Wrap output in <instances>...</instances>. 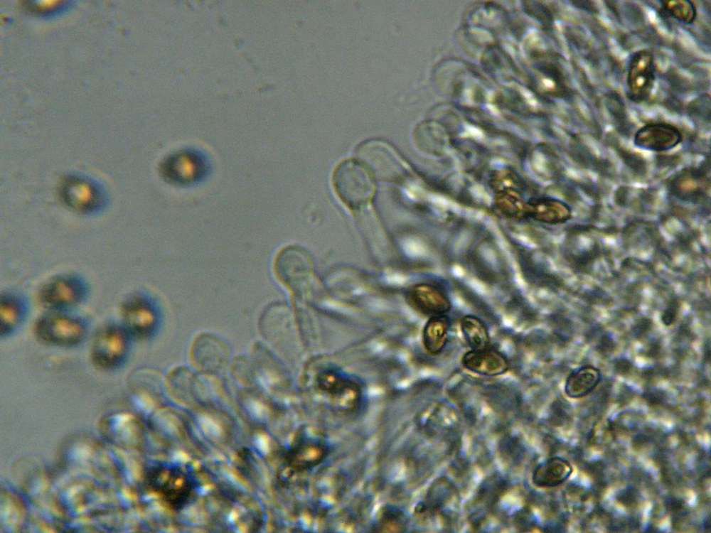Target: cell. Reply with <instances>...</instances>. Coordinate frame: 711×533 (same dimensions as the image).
I'll return each mask as SVG.
<instances>
[{
  "instance_id": "6da1fadb",
  "label": "cell",
  "mask_w": 711,
  "mask_h": 533,
  "mask_svg": "<svg viewBox=\"0 0 711 533\" xmlns=\"http://www.w3.org/2000/svg\"><path fill=\"white\" fill-rule=\"evenodd\" d=\"M331 181L338 198L354 212L369 205L375 193L374 177L358 160L340 163L333 172Z\"/></svg>"
},
{
  "instance_id": "7a4b0ae2",
  "label": "cell",
  "mask_w": 711,
  "mask_h": 533,
  "mask_svg": "<svg viewBox=\"0 0 711 533\" xmlns=\"http://www.w3.org/2000/svg\"><path fill=\"white\" fill-rule=\"evenodd\" d=\"M319 393L335 410L350 414L360 409L362 390L354 379L335 369L321 371L316 378Z\"/></svg>"
},
{
  "instance_id": "3957f363",
  "label": "cell",
  "mask_w": 711,
  "mask_h": 533,
  "mask_svg": "<svg viewBox=\"0 0 711 533\" xmlns=\"http://www.w3.org/2000/svg\"><path fill=\"white\" fill-rule=\"evenodd\" d=\"M358 161L363 163L374 178L390 183H400L406 171L401 156L385 142L371 140L358 148Z\"/></svg>"
},
{
  "instance_id": "277c9868",
  "label": "cell",
  "mask_w": 711,
  "mask_h": 533,
  "mask_svg": "<svg viewBox=\"0 0 711 533\" xmlns=\"http://www.w3.org/2000/svg\"><path fill=\"white\" fill-rule=\"evenodd\" d=\"M656 80L653 53L641 50L631 56L626 75V95L634 102H641L651 95Z\"/></svg>"
},
{
  "instance_id": "5b68a950",
  "label": "cell",
  "mask_w": 711,
  "mask_h": 533,
  "mask_svg": "<svg viewBox=\"0 0 711 533\" xmlns=\"http://www.w3.org/2000/svg\"><path fill=\"white\" fill-rule=\"evenodd\" d=\"M38 336L43 341L58 345H71L83 338L85 330L77 319L62 314H48L38 321Z\"/></svg>"
},
{
  "instance_id": "8992f818",
  "label": "cell",
  "mask_w": 711,
  "mask_h": 533,
  "mask_svg": "<svg viewBox=\"0 0 711 533\" xmlns=\"http://www.w3.org/2000/svg\"><path fill=\"white\" fill-rule=\"evenodd\" d=\"M150 483L153 489L173 506L183 505L191 497V483L180 470L156 468L151 473Z\"/></svg>"
},
{
  "instance_id": "52a82bcc",
  "label": "cell",
  "mask_w": 711,
  "mask_h": 533,
  "mask_svg": "<svg viewBox=\"0 0 711 533\" xmlns=\"http://www.w3.org/2000/svg\"><path fill=\"white\" fill-rule=\"evenodd\" d=\"M61 195L68 206L82 212H93L103 202V195L99 187L81 177L67 178L62 185Z\"/></svg>"
},
{
  "instance_id": "ba28073f",
  "label": "cell",
  "mask_w": 711,
  "mask_h": 533,
  "mask_svg": "<svg viewBox=\"0 0 711 533\" xmlns=\"http://www.w3.org/2000/svg\"><path fill=\"white\" fill-rule=\"evenodd\" d=\"M682 141V134L676 126L665 122H652L636 132L634 144L642 149L662 152L675 148Z\"/></svg>"
},
{
  "instance_id": "9c48e42d",
  "label": "cell",
  "mask_w": 711,
  "mask_h": 533,
  "mask_svg": "<svg viewBox=\"0 0 711 533\" xmlns=\"http://www.w3.org/2000/svg\"><path fill=\"white\" fill-rule=\"evenodd\" d=\"M127 340L123 331L116 327L101 330L93 345L92 357L96 365L110 369L118 365L126 352Z\"/></svg>"
},
{
  "instance_id": "30bf717a",
  "label": "cell",
  "mask_w": 711,
  "mask_h": 533,
  "mask_svg": "<svg viewBox=\"0 0 711 533\" xmlns=\"http://www.w3.org/2000/svg\"><path fill=\"white\" fill-rule=\"evenodd\" d=\"M406 297L414 309L430 317L445 315L451 308L447 294L438 286L428 283L412 286Z\"/></svg>"
},
{
  "instance_id": "8fae6325",
  "label": "cell",
  "mask_w": 711,
  "mask_h": 533,
  "mask_svg": "<svg viewBox=\"0 0 711 533\" xmlns=\"http://www.w3.org/2000/svg\"><path fill=\"white\" fill-rule=\"evenodd\" d=\"M527 217L548 225L563 224L572 218V208L552 197L533 198L527 200Z\"/></svg>"
},
{
  "instance_id": "7c38bea8",
  "label": "cell",
  "mask_w": 711,
  "mask_h": 533,
  "mask_svg": "<svg viewBox=\"0 0 711 533\" xmlns=\"http://www.w3.org/2000/svg\"><path fill=\"white\" fill-rule=\"evenodd\" d=\"M461 363L467 370L485 376L503 375L509 367L506 357L490 348L469 350L462 357Z\"/></svg>"
},
{
  "instance_id": "4fadbf2b",
  "label": "cell",
  "mask_w": 711,
  "mask_h": 533,
  "mask_svg": "<svg viewBox=\"0 0 711 533\" xmlns=\"http://www.w3.org/2000/svg\"><path fill=\"white\" fill-rule=\"evenodd\" d=\"M328 453L324 439L314 434L299 438L292 451V461L296 468L311 470L319 465Z\"/></svg>"
},
{
  "instance_id": "5bb4252c",
  "label": "cell",
  "mask_w": 711,
  "mask_h": 533,
  "mask_svg": "<svg viewBox=\"0 0 711 533\" xmlns=\"http://www.w3.org/2000/svg\"><path fill=\"white\" fill-rule=\"evenodd\" d=\"M81 296V286L71 278H59L46 285L41 293L42 301L53 308H62L76 303Z\"/></svg>"
},
{
  "instance_id": "9a60e30c",
  "label": "cell",
  "mask_w": 711,
  "mask_h": 533,
  "mask_svg": "<svg viewBox=\"0 0 711 533\" xmlns=\"http://www.w3.org/2000/svg\"><path fill=\"white\" fill-rule=\"evenodd\" d=\"M705 173L701 168L680 171L672 182L671 190L676 197L690 202H697L705 194Z\"/></svg>"
},
{
  "instance_id": "2e32d148",
  "label": "cell",
  "mask_w": 711,
  "mask_h": 533,
  "mask_svg": "<svg viewBox=\"0 0 711 533\" xmlns=\"http://www.w3.org/2000/svg\"><path fill=\"white\" fill-rule=\"evenodd\" d=\"M570 463L560 457H552L540 463L533 473V483L540 488L560 485L571 475Z\"/></svg>"
},
{
  "instance_id": "e0dca14e",
  "label": "cell",
  "mask_w": 711,
  "mask_h": 533,
  "mask_svg": "<svg viewBox=\"0 0 711 533\" xmlns=\"http://www.w3.org/2000/svg\"><path fill=\"white\" fill-rule=\"evenodd\" d=\"M602 379L600 370L592 365L574 369L567 377L565 391L571 398H581L592 392Z\"/></svg>"
},
{
  "instance_id": "ac0fdd59",
  "label": "cell",
  "mask_w": 711,
  "mask_h": 533,
  "mask_svg": "<svg viewBox=\"0 0 711 533\" xmlns=\"http://www.w3.org/2000/svg\"><path fill=\"white\" fill-rule=\"evenodd\" d=\"M123 318L129 332L136 335H143L151 330L155 318L148 306L134 300L124 306Z\"/></svg>"
},
{
  "instance_id": "d6986e66",
  "label": "cell",
  "mask_w": 711,
  "mask_h": 533,
  "mask_svg": "<svg viewBox=\"0 0 711 533\" xmlns=\"http://www.w3.org/2000/svg\"><path fill=\"white\" fill-rule=\"evenodd\" d=\"M450 323L445 315L430 317L425 324L422 341L425 350L430 355L440 353L447 343Z\"/></svg>"
},
{
  "instance_id": "ffe728a7",
  "label": "cell",
  "mask_w": 711,
  "mask_h": 533,
  "mask_svg": "<svg viewBox=\"0 0 711 533\" xmlns=\"http://www.w3.org/2000/svg\"><path fill=\"white\" fill-rule=\"evenodd\" d=\"M522 190L508 188L493 192V203L496 209L510 219L526 218L527 200L523 197Z\"/></svg>"
},
{
  "instance_id": "44dd1931",
  "label": "cell",
  "mask_w": 711,
  "mask_h": 533,
  "mask_svg": "<svg viewBox=\"0 0 711 533\" xmlns=\"http://www.w3.org/2000/svg\"><path fill=\"white\" fill-rule=\"evenodd\" d=\"M460 326L462 334L471 350L489 348L490 336L486 324L478 317L466 315L461 318Z\"/></svg>"
},
{
  "instance_id": "7402d4cb",
  "label": "cell",
  "mask_w": 711,
  "mask_h": 533,
  "mask_svg": "<svg viewBox=\"0 0 711 533\" xmlns=\"http://www.w3.org/2000/svg\"><path fill=\"white\" fill-rule=\"evenodd\" d=\"M661 6L670 16L684 23H692L697 16L696 7L689 0H663Z\"/></svg>"
},
{
  "instance_id": "603a6c76",
  "label": "cell",
  "mask_w": 711,
  "mask_h": 533,
  "mask_svg": "<svg viewBox=\"0 0 711 533\" xmlns=\"http://www.w3.org/2000/svg\"><path fill=\"white\" fill-rule=\"evenodd\" d=\"M452 485L444 479L436 482L429 490L427 500V507L439 509L444 506L452 498Z\"/></svg>"
},
{
  "instance_id": "cb8c5ba5",
  "label": "cell",
  "mask_w": 711,
  "mask_h": 533,
  "mask_svg": "<svg viewBox=\"0 0 711 533\" xmlns=\"http://www.w3.org/2000/svg\"><path fill=\"white\" fill-rule=\"evenodd\" d=\"M490 185L493 192L508 188H523L520 176L508 168H501L493 172L490 177Z\"/></svg>"
},
{
  "instance_id": "d4e9b609",
  "label": "cell",
  "mask_w": 711,
  "mask_h": 533,
  "mask_svg": "<svg viewBox=\"0 0 711 533\" xmlns=\"http://www.w3.org/2000/svg\"><path fill=\"white\" fill-rule=\"evenodd\" d=\"M1 332L13 328L20 318V308L18 304L11 298H3L1 302Z\"/></svg>"
},
{
  "instance_id": "484cf974",
  "label": "cell",
  "mask_w": 711,
  "mask_h": 533,
  "mask_svg": "<svg viewBox=\"0 0 711 533\" xmlns=\"http://www.w3.org/2000/svg\"><path fill=\"white\" fill-rule=\"evenodd\" d=\"M710 105L709 95L701 96L696 99V101L690 102L689 113L692 115H697V117L710 119Z\"/></svg>"
},
{
  "instance_id": "4316f807",
  "label": "cell",
  "mask_w": 711,
  "mask_h": 533,
  "mask_svg": "<svg viewBox=\"0 0 711 533\" xmlns=\"http://www.w3.org/2000/svg\"><path fill=\"white\" fill-rule=\"evenodd\" d=\"M616 348V343L611 335L608 333H603L596 344V350L603 355H608Z\"/></svg>"
},
{
  "instance_id": "83f0119b",
  "label": "cell",
  "mask_w": 711,
  "mask_h": 533,
  "mask_svg": "<svg viewBox=\"0 0 711 533\" xmlns=\"http://www.w3.org/2000/svg\"><path fill=\"white\" fill-rule=\"evenodd\" d=\"M679 306V302L677 299L675 298L670 301L661 316L662 322L665 325H671L675 322L678 313Z\"/></svg>"
},
{
  "instance_id": "f1b7e54d",
  "label": "cell",
  "mask_w": 711,
  "mask_h": 533,
  "mask_svg": "<svg viewBox=\"0 0 711 533\" xmlns=\"http://www.w3.org/2000/svg\"><path fill=\"white\" fill-rule=\"evenodd\" d=\"M652 328V321L648 318H642L634 323L632 333L636 338L644 337Z\"/></svg>"
},
{
  "instance_id": "f546056e",
  "label": "cell",
  "mask_w": 711,
  "mask_h": 533,
  "mask_svg": "<svg viewBox=\"0 0 711 533\" xmlns=\"http://www.w3.org/2000/svg\"><path fill=\"white\" fill-rule=\"evenodd\" d=\"M62 1H39L32 6L38 11H48L58 7Z\"/></svg>"
},
{
  "instance_id": "4dcf8cb0",
  "label": "cell",
  "mask_w": 711,
  "mask_h": 533,
  "mask_svg": "<svg viewBox=\"0 0 711 533\" xmlns=\"http://www.w3.org/2000/svg\"><path fill=\"white\" fill-rule=\"evenodd\" d=\"M614 367L618 373L626 374L632 368V363L629 360L621 357L615 361Z\"/></svg>"
}]
</instances>
